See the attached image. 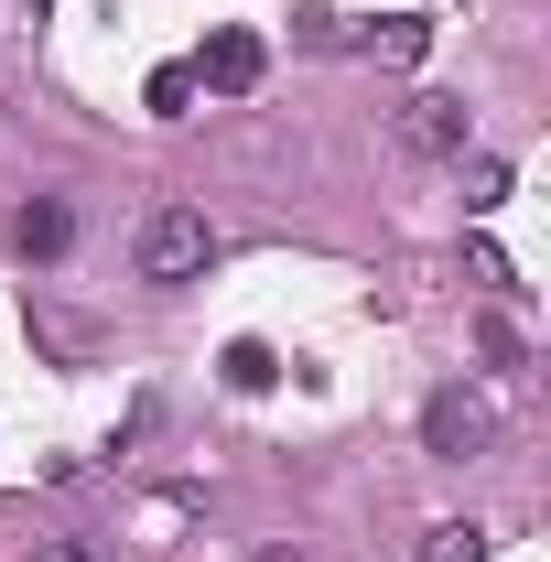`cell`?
Listing matches in <instances>:
<instances>
[{"instance_id":"cell-2","label":"cell","mask_w":551,"mask_h":562,"mask_svg":"<svg viewBox=\"0 0 551 562\" xmlns=\"http://www.w3.org/2000/svg\"><path fill=\"white\" fill-rule=\"evenodd\" d=\"M421 443H432L443 465L486 454V443H497V401H486V390H465V379H454V390H432V401H421Z\"/></svg>"},{"instance_id":"cell-4","label":"cell","mask_w":551,"mask_h":562,"mask_svg":"<svg viewBox=\"0 0 551 562\" xmlns=\"http://www.w3.org/2000/svg\"><path fill=\"white\" fill-rule=\"evenodd\" d=\"M465 140H476V120H465V98H443V87L401 109V151H412V162H465Z\"/></svg>"},{"instance_id":"cell-5","label":"cell","mask_w":551,"mask_h":562,"mask_svg":"<svg viewBox=\"0 0 551 562\" xmlns=\"http://www.w3.org/2000/svg\"><path fill=\"white\" fill-rule=\"evenodd\" d=\"M11 249H22L33 271H55V260L76 249V206H66V195H33V206L11 216Z\"/></svg>"},{"instance_id":"cell-13","label":"cell","mask_w":551,"mask_h":562,"mask_svg":"<svg viewBox=\"0 0 551 562\" xmlns=\"http://www.w3.org/2000/svg\"><path fill=\"white\" fill-rule=\"evenodd\" d=\"M33 562H98V552H87V541H44Z\"/></svg>"},{"instance_id":"cell-12","label":"cell","mask_w":551,"mask_h":562,"mask_svg":"<svg viewBox=\"0 0 551 562\" xmlns=\"http://www.w3.org/2000/svg\"><path fill=\"white\" fill-rule=\"evenodd\" d=\"M465 271H476L486 292H519V271H508V249H497V238H476V249H465Z\"/></svg>"},{"instance_id":"cell-1","label":"cell","mask_w":551,"mask_h":562,"mask_svg":"<svg viewBox=\"0 0 551 562\" xmlns=\"http://www.w3.org/2000/svg\"><path fill=\"white\" fill-rule=\"evenodd\" d=\"M131 271L151 281V292L206 281V271H216V227H206V206H151V216H140V238H131Z\"/></svg>"},{"instance_id":"cell-7","label":"cell","mask_w":551,"mask_h":562,"mask_svg":"<svg viewBox=\"0 0 551 562\" xmlns=\"http://www.w3.org/2000/svg\"><path fill=\"white\" fill-rule=\"evenodd\" d=\"M421 562H486V530L476 519H432L421 530Z\"/></svg>"},{"instance_id":"cell-11","label":"cell","mask_w":551,"mask_h":562,"mask_svg":"<svg viewBox=\"0 0 551 562\" xmlns=\"http://www.w3.org/2000/svg\"><path fill=\"white\" fill-rule=\"evenodd\" d=\"M476 357H486V368H519L530 347H519V325H508V314H476Z\"/></svg>"},{"instance_id":"cell-14","label":"cell","mask_w":551,"mask_h":562,"mask_svg":"<svg viewBox=\"0 0 551 562\" xmlns=\"http://www.w3.org/2000/svg\"><path fill=\"white\" fill-rule=\"evenodd\" d=\"M260 562H303V552H260Z\"/></svg>"},{"instance_id":"cell-9","label":"cell","mask_w":551,"mask_h":562,"mask_svg":"<svg viewBox=\"0 0 551 562\" xmlns=\"http://www.w3.org/2000/svg\"><path fill=\"white\" fill-rule=\"evenodd\" d=\"M508 184H519V173H508V162H497V151H465V206H508Z\"/></svg>"},{"instance_id":"cell-8","label":"cell","mask_w":551,"mask_h":562,"mask_svg":"<svg viewBox=\"0 0 551 562\" xmlns=\"http://www.w3.org/2000/svg\"><path fill=\"white\" fill-rule=\"evenodd\" d=\"M140 109H151V120H184V109H195V66H151Z\"/></svg>"},{"instance_id":"cell-10","label":"cell","mask_w":551,"mask_h":562,"mask_svg":"<svg viewBox=\"0 0 551 562\" xmlns=\"http://www.w3.org/2000/svg\"><path fill=\"white\" fill-rule=\"evenodd\" d=\"M432 55V22H379V66H421Z\"/></svg>"},{"instance_id":"cell-3","label":"cell","mask_w":551,"mask_h":562,"mask_svg":"<svg viewBox=\"0 0 551 562\" xmlns=\"http://www.w3.org/2000/svg\"><path fill=\"white\" fill-rule=\"evenodd\" d=\"M184 66H195V87H206V98H249V87L271 76V44H260L249 22H216V33L184 55Z\"/></svg>"},{"instance_id":"cell-6","label":"cell","mask_w":551,"mask_h":562,"mask_svg":"<svg viewBox=\"0 0 551 562\" xmlns=\"http://www.w3.org/2000/svg\"><path fill=\"white\" fill-rule=\"evenodd\" d=\"M216 368H227V390H238V401H260V390H271V379H281V357L260 347V336H238V347L216 357Z\"/></svg>"}]
</instances>
